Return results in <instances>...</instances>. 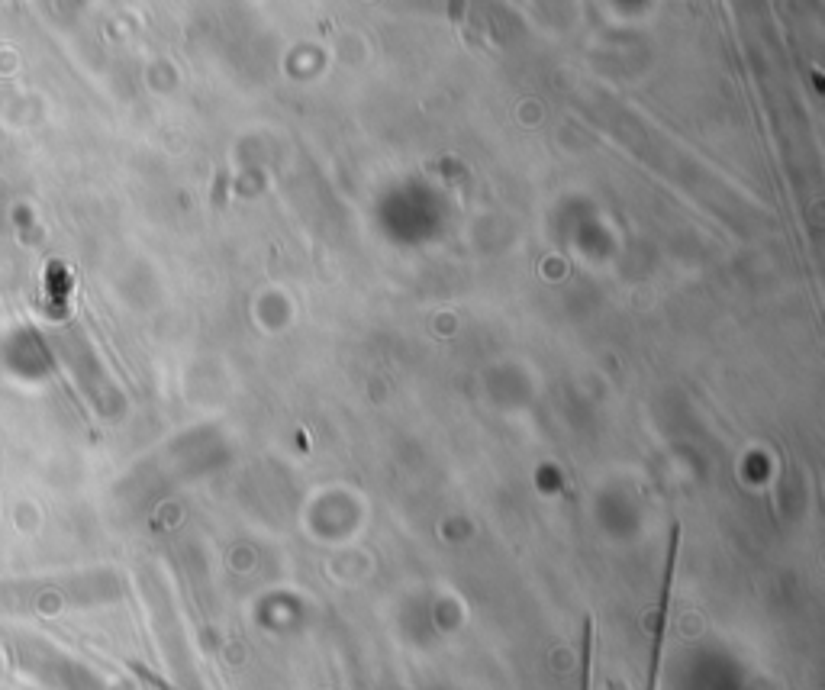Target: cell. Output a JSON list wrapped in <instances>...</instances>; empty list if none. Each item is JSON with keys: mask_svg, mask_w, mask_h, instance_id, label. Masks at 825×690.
I'll return each mask as SVG.
<instances>
[{"mask_svg": "<svg viewBox=\"0 0 825 690\" xmlns=\"http://www.w3.org/2000/svg\"><path fill=\"white\" fill-rule=\"evenodd\" d=\"M593 678V620H584V636H581V690H590Z\"/></svg>", "mask_w": 825, "mask_h": 690, "instance_id": "7a4b0ae2", "label": "cell"}, {"mask_svg": "<svg viewBox=\"0 0 825 690\" xmlns=\"http://www.w3.org/2000/svg\"><path fill=\"white\" fill-rule=\"evenodd\" d=\"M677 552H680V526H671L668 536V555H664V574H661V591H658V616H655V642H651V661H648V684L645 690H658V671H661V649L664 636H668V613H671V591H674V574H677Z\"/></svg>", "mask_w": 825, "mask_h": 690, "instance_id": "6da1fadb", "label": "cell"}, {"mask_svg": "<svg viewBox=\"0 0 825 690\" xmlns=\"http://www.w3.org/2000/svg\"><path fill=\"white\" fill-rule=\"evenodd\" d=\"M139 674H142V678H146V681H152V684H155L158 690H175V687H168V684H162V681H158V678H155V674H149V671H142V668H139Z\"/></svg>", "mask_w": 825, "mask_h": 690, "instance_id": "3957f363", "label": "cell"}]
</instances>
